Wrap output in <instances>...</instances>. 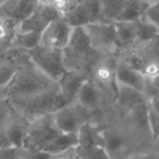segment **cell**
Returning a JSON list of instances; mask_svg holds the SVG:
<instances>
[{"mask_svg": "<svg viewBox=\"0 0 159 159\" xmlns=\"http://www.w3.org/2000/svg\"><path fill=\"white\" fill-rule=\"evenodd\" d=\"M73 26H71L64 18H59L52 21L42 32V43L47 47L57 49H64L69 45Z\"/></svg>", "mask_w": 159, "mask_h": 159, "instance_id": "8", "label": "cell"}, {"mask_svg": "<svg viewBox=\"0 0 159 159\" xmlns=\"http://www.w3.org/2000/svg\"><path fill=\"white\" fill-rule=\"evenodd\" d=\"M148 125L152 139L157 141L159 139V112L155 111L150 107L148 109Z\"/></svg>", "mask_w": 159, "mask_h": 159, "instance_id": "27", "label": "cell"}, {"mask_svg": "<svg viewBox=\"0 0 159 159\" xmlns=\"http://www.w3.org/2000/svg\"><path fill=\"white\" fill-rule=\"evenodd\" d=\"M18 155L21 159H51L52 155L39 150H32L27 148H18Z\"/></svg>", "mask_w": 159, "mask_h": 159, "instance_id": "28", "label": "cell"}, {"mask_svg": "<svg viewBox=\"0 0 159 159\" xmlns=\"http://www.w3.org/2000/svg\"><path fill=\"white\" fill-rule=\"evenodd\" d=\"M144 16L147 20H149L152 24H155L157 27H159V1H156V2L149 5Z\"/></svg>", "mask_w": 159, "mask_h": 159, "instance_id": "30", "label": "cell"}, {"mask_svg": "<svg viewBox=\"0 0 159 159\" xmlns=\"http://www.w3.org/2000/svg\"><path fill=\"white\" fill-rule=\"evenodd\" d=\"M11 102L16 107L22 109L26 115L33 117L34 120L56 112L58 109L68 105L59 89L31 97L11 98Z\"/></svg>", "mask_w": 159, "mask_h": 159, "instance_id": "2", "label": "cell"}, {"mask_svg": "<svg viewBox=\"0 0 159 159\" xmlns=\"http://www.w3.org/2000/svg\"><path fill=\"white\" fill-rule=\"evenodd\" d=\"M144 1H146V2H148L149 5H152V3L156 2V1H159V0H144Z\"/></svg>", "mask_w": 159, "mask_h": 159, "instance_id": "35", "label": "cell"}, {"mask_svg": "<svg viewBox=\"0 0 159 159\" xmlns=\"http://www.w3.org/2000/svg\"><path fill=\"white\" fill-rule=\"evenodd\" d=\"M18 66H14L13 64L2 63L0 62V89H5L19 71Z\"/></svg>", "mask_w": 159, "mask_h": 159, "instance_id": "26", "label": "cell"}, {"mask_svg": "<svg viewBox=\"0 0 159 159\" xmlns=\"http://www.w3.org/2000/svg\"><path fill=\"white\" fill-rule=\"evenodd\" d=\"M116 99H117L118 104L123 109L128 110L129 112L136 107L148 102V98L145 95V93L139 91V89H132V87L123 86V85H118Z\"/></svg>", "mask_w": 159, "mask_h": 159, "instance_id": "13", "label": "cell"}, {"mask_svg": "<svg viewBox=\"0 0 159 159\" xmlns=\"http://www.w3.org/2000/svg\"><path fill=\"white\" fill-rule=\"evenodd\" d=\"M149 3L144 0H126L118 21H137L145 14Z\"/></svg>", "mask_w": 159, "mask_h": 159, "instance_id": "18", "label": "cell"}, {"mask_svg": "<svg viewBox=\"0 0 159 159\" xmlns=\"http://www.w3.org/2000/svg\"><path fill=\"white\" fill-rule=\"evenodd\" d=\"M137 22V40L136 43L141 45H146L150 43L155 38L159 31V27H157L155 24H152L149 20L142 16Z\"/></svg>", "mask_w": 159, "mask_h": 159, "instance_id": "22", "label": "cell"}, {"mask_svg": "<svg viewBox=\"0 0 159 159\" xmlns=\"http://www.w3.org/2000/svg\"><path fill=\"white\" fill-rule=\"evenodd\" d=\"M80 145L84 149L91 152L95 146L102 145V139L100 132H98L96 129L91 126L89 124H82L79 130Z\"/></svg>", "mask_w": 159, "mask_h": 159, "instance_id": "19", "label": "cell"}, {"mask_svg": "<svg viewBox=\"0 0 159 159\" xmlns=\"http://www.w3.org/2000/svg\"><path fill=\"white\" fill-rule=\"evenodd\" d=\"M59 18H61V14L53 7L52 2L38 1V6L33 13L19 25V31H34L42 33L52 21Z\"/></svg>", "mask_w": 159, "mask_h": 159, "instance_id": "7", "label": "cell"}, {"mask_svg": "<svg viewBox=\"0 0 159 159\" xmlns=\"http://www.w3.org/2000/svg\"><path fill=\"white\" fill-rule=\"evenodd\" d=\"M40 43H42V33L40 32L16 31L14 33L13 38H12L11 45L30 51L39 46Z\"/></svg>", "mask_w": 159, "mask_h": 159, "instance_id": "17", "label": "cell"}, {"mask_svg": "<svg viewBox=\"0 0 159 159\" xmlns=\"http://www.w3.org/2000/svg\"><path fill=\"white\" fill-rule=\"evenodd\" d=\"M3 1H5V0H0V3H2Z\"/></svg>", "mask_w": 159, "mask_h": 159, "instance_id": "37", "label": "cell"}, {"mask_svg": "<svg viewBox=\"0 0 159 159\" xmlns=\"http://www.w3.org/2000/svg\"><path fill=\"white\" fill-rule=\"evenodd\" d=\"M143 46L147 47L149 50L154 51V52H156V53H158V55H159V31H158L157 35L155 36V38L152 40V42L148 43V44H146V45H143Z\"/></svg>", "mask_w": 159, "mask_h": 159, "instance_id": "32", "label": "cell"}, {"mask_svg": "<svg viewBox=\"0 0 159 159\" xmlns=\"http://www.w3.org/2000/svg\"><path fill=\"white\" fill-rule=\"evenodd\" d=\"M84 27L91 38L92 46L98 52H109L117 48L115 22H96Z\"/></svg>", "mask_w": 159, "mask_h": 159, "instance_id": "6", "label": "cell"}, {"mask_svg": "<svg viewBox=\"0 0 159 159\" xmlns=\"http://www.w3.org/2000/svg\"><path fill=\"white\" fill-rule=\"evenodd\" d=\"M59 159H69V158H59Z\"/></svg>", "mask_w": 159, "mask_h": 159, "instance_id": "38", "label": "cell"}, {"mask_svg": "<svg viewBox=\"0 0 159 159\" xmlns=\"http://www.w3.org/2000/svg\"><path fill=\"white\" fill-rule=\"evenodd\" d=\"M37 6L38 0H5L0 3V18L16 27L33 13Z\"/></svg>", "mask_w": 159, "mask_h": 159, "instance_id": "9", "label": "cell"}, {"mask_svg": "<svg viewBox=\"0 0 159 159\" xmlns=\"http://www.w3.org/2000/svg\"><path fill=\"white\" fill-rule=\"evenodd\" d=\"M16 26L9 23L8 21L0 18V48L11 45L12 38L16 33Z\"/></svg>", "mask_w": 159, "mask_h": 159, "instance_id": "25", "label": "cell"}, {"mask_svg": "<svg viewBox=\"0 0 159 159\" xmlns=\"http://www.w3.org/2000/svg\"><path fill=\"white\" fill-rule=\"evenodd\" d=\"M123 159H156L152 155L150 154H146V152H143V154H134L131 155V156H128Z\"/></svg>", "mask_w": 159, "mask_h": 159, "instance_id": "34", "label": "cell"}, {"mask_svg": "<svg viewBox=\"0 0 159 159\" xmlns=\"http://www.w3.org/2000/svg\"><path fill=\"white\" fill-rule=\"evenodd\" d=\"M61 133L55 123L53 113L43 116L34 120L26 130L23 147L43 152V149Z\"/></svg>", "mask_w": 159, "mask_h": 159, "instance_id": "4", "label": "cell"}, {"mask_svg": "<svg viewBox=\"0 0 159 159\" xmlns=\"http://www.w3.org/2000/svg\"><path fill=\"white\" fill-rule=\"evenodd\" d=\"M157 141H159V139H157Z\"/></svg>", "mask_w": 159, "mask_h": 159, "instance_id": "39", "label": "cell"}, {"mask_svg": "<svg viewBox=\"0 0 159 159\" xmlns=\"http://www.w3.org/2000/svg\"><path fill=\"white\" fill-rule=\"evenodd\" d=\"M79 145H80L79 132H74V133L62 132L52 142H50L43 149V152L55 156V155L62 154V152H68L69 149L77 147Z\"/></svg>", "mask_w": 159, "mask_h": 159, "instance_id": "15", "label": "cell"}, {"mask_svg": "<svg viewBox=\"0 0 159 159\" xmlns=\"http://www.w3.org/2000/svg\"><path fill=\"white\" fill-rule=\"evenodd\" d=\"M126 0H102V14L105 22H117Z\"/></svg>", "mask_w": 159, "mask_h": 159, "instance_id": "23", "label": "cell"}, {"mask_svg": "<svg viewBox=\"0 0 159 159\" xmlns=\"http://www.w3.org/2000/svg\"><path fill=\"white\" fill-rule=\"evenodd\" d=\"M25 135H26V130H24L22 125L16 122L9 123L5 129L3 137L7 143V147H14L21 148L24 145Z\"/></svg>", "mask_w": 159, "mask_h": 159, "instance_id": "20", "label": "cell"}, {"mask_svg": "<svg viewBox=\"0 0 159 159\" xmlns=\"http://www.w3.org/2000/svg\"><path fill=\"white\" fill-rule=\"evenodd\" d=\"M92 159H111L109 152L102 145H97L91 150Z\"/></svg>", "mask_w": 159, "mask_h": 159, "instance_id": "31", "label": "cell"}, {"mask_svg": "<svg viewBox=\"0 0 159 159\" xmlns=\"http://www.w3.org/2000/svg\"><path fill=\"white\" fill-rule=\"evenodd\" d=\"M53 120L57 128L63 133L79 132L82 125L80 123L79 115L70 105H66L53 112Z\"/></svg>", "mask_w": 159, "mask_h": 159, "instance_id": "12", "label": "cell"}, {"mask_svg": "<svg viewBox=\"0 0 159 159\" xmlns=\"http://www.w3.org/2000/svg\"><path fill=\"white\" fill-rule=\"evenodd\" d=\"M148 104H149L150 108H152L155 111L159 112V92H157L152 97L148 98Z\"/></svg>", "mask_w": 159, "mask_h": 159, "instance_id": "33", "label": "cell"}, {"mask_svg": "<svg viewBox=\"0 0 159 159\" xmlns=\"http://www.w3.org/2000/svg\"><path fill=\"white\" fill-rule=\"evenodd\" d=\"M116 24V46L117 48H129L137 40L136 21H117Z\"/></svg>", "mask_w": 159, "mask_h": 159, "instance_id": "14", "label": "cell"}, {"mask_svg": "<svg viewBox=\"0 0 159 159\" xmlns=\"http://www.w3.org/2000/svg\"><path fill=\"white\" fill-rule=\"evenodd\" d=\"M53 7L57 9V11L61 14V16H64L66 13L71 11L75 6L77 5L74 0H52Z\"/></svg>", "mask_w": 159, "mask_h": 159, "instance_id": "29", "label": "cell"}, {"mask_svg": "<svg viewBox=\"0 0 159 159\" xmlns=\"http://www.w3.org/2000/svg\"><path fill=\"white\" fill-rule=\"evenodd\" d=\"M62 18L73 27L105 22L102 14V0H83Z\"/></svg>", "mask_w": 159, "mask_h": 159, "instance_id": "5", "label": "cell"}, {"mask_svg": "<svg viewBox=\"0 0 159 159\" xmlns=\"http://www.w3.org/2000/svg\"><path fill=\"white\" fill-rule=\"evenodd\" d=\"M31 62L44 74L58 82L66 72L63 49H57L39 45L29 51Z\"/></svg>", "mask_w": 159, "mask_h": 159, "instance_id": "3", "label": "cell"}, {"mask_svg": "<svg viewBox=\"0 0 159 159\" xmlns=\"http://www.w3.org/2000/svg\"><path fill=\"white\" fill-rule=\"evenodd\" d=\"M76 100H79L81 106H83L84 108H95L99 102V89L95 82L89 79L85 80L79 89Z\"/></svg>", "mask_w": 159, "mask_h": 159, "instance_id": "16", "label": "cell"}, {"mask_svg": "<svg viewBox=\"0 0 159 159\" xmlns=\"http://www.w3.org/2000/svg\"><path fill=\"white\" fill-rule=\"evenodd\" d=\"M94 75L96 81L105 86L118 85L116 81V66L111 68L106 63L97 64L94 69Z\"/></svg>", "mask_w": 159, "mask_h": 159, "instance_id": "24", "label": "cell"}, {"mask_svg": "<svg viewBox=\"0 0 159 159\" xmlns=\"http://www.w3.org/2000/svg\"><path fill=\"white\" fill-rule=\"evenodd\" d=\"M87 79V74L77 71L66 70V72L62 74L60 80L58 81L60 93L62 97L64 98L66 102L70 105L74 99H76L77 93L80 87L82 86L84 81Z\"/></svg>", "mask_w": 159, "mask_h": 159, "instance_id": "11", "label": "cell"}, {"mask_svg": "<svg viewBox=\"0 0 159 159\" xmlns=\"http://www.w3.org/2000/svg\"><path fill=\"white\" fill-rule=\"evenodd\" d=\"M116 81L118 85L132 87L144 93L147 77L142 72L129 66L123 60H120L116 64Z\"/></svg>", "mask_w": 159, "mask_h": 159, "instance_id": "10", "label": "cell"}, {"mask_svg": "<svg viewBox=\"0 0 159 159\" xmlns=\"http://www.w3.org/2000/svg\"><path fill=\"white\" fill-rule=\"evenodd\" d=\"M2 58H3V51H2V48H0V62H1Z\"/></svg>", "mask_w": 159, "mask_h": 159, "instance_id": "36", "label": "cell"}, {"mask_svg": "<svg viewBox=\"0 0 159 159\" xmlns=\"http://www.w3.org/2000/svg\"><path fill=\"white\" fill-rule=\"evenodd\" d=\"M100 135L102 139V146L108 150L109 154L119 152L125 145L123 135L112 129H106L102 131Z\"/></svg>", "mask_w": 159, "mask_h": 159, "instance_id": "21", "label": "cell"}, {"mask_svg": "<svg viewBox=\"0 0 159 159\" xmlns=\"http://www.w3.org/2000/svg\"><path fill=\"white\" fill-rule=\"evenodd\" d=\"M58 83L48 77L33 64L31 68H20L11 82L3 89L5 94L11 98L31 97L58 89Z\"/></svg>", "mask_w": 159, "mask_h": 159, "instance_id": "1", "label": "cell"}]
</instances>
